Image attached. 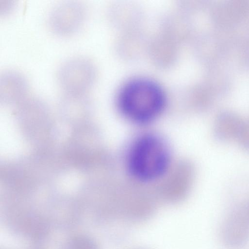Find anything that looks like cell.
<instances>
[{"mask_svg":"<svg viewBox=\"0 0 249 249\" xmlns=\"http://www.w3.org/2000/svg\"><path fill=\"white\" fill-rule=\"evenodd\" d=\"M237 140L244 149L249 150V121H244Z\"/></svg>","mask_w":249,"mask_h":249,"instance_id":"cell-4","label":"cell"},{"mask_svg":"<svg viewBox=\"0 0 249 249\" xmlns=\"http://www.w3.org/2000/svg\"><path fill=\"white\" fill-rule=\"evenodd\" d=\"M170 153L165 142L154 134H145L131 144L127 156L130 174L142 181H152L162 176L169 165Z\"/></svg>","mask_w":249,"mask_h":249,"instance_id":"cell-2","label":"cell"},{"mask_svg":"<svg viewBox=\"0 0 249 249\" xmlns=\"http://www.w3.org/2000/svg\"><path fill=\"white\" fill-rule=\"evenodd\" d=\"M236 209L245 222L249 226V201Z\"/></svg>","mask_w":249,"mask_h":249,"instance_id":"cell-5","label":"cell"},{"mask_svg":"<svg viewBox=\"0 0 249 249\" xmlns=\"http://www.w3.org/2000/svg\"><path fill=\"white\" fill-rule=\"evenodd\" d=\"M164 96L160 88L149 80L140 79L127 84L120 92L119 108L130 122L146 124L152 122L161 112Z\"/></svg>","mask_w":249,"mask_h":249,"instance_id":"cell-1","label":"cell"},{"mask_svg":"<svg viewBox=\"0 0 249 249\" xmlns=\"http://www.w3.org/2000/svg\"><path fill=\"white\" fill-rule=\"evenodd\" d=\"M244 121L233 114L226 113L220 114L214 124L215 137L221 141L237 139Z\"/></svg>","mask_w":249,"mask_h":249,"instance_id":"cell-3","label":"cell"}]
</instances>
